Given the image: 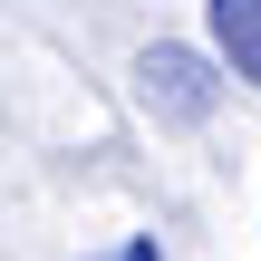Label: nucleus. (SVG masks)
Returning <instances> with one entry per match:
<instances>
[{
	"mask_svg": "<svg viewBox=\"0 0 261 261\" xmlns=\"http://www.w3.org/2000/svg\"><path fill=\"white\" fill-rule=\"evenodd\" d=\"M136 97H145V116H165V126H203L213 116V97H223V77H213V58H194V48H145L136 58Z\"/></svg>",
	"mask_w": 261,
	"mask_h": 261,
	"instance_id": "f257e3e1",
	"label": "nucleus"
},
{
	"mask_svg": "<svg viewBox=\"0 0 261 261\" xmlns=\"http://www.w3.org/2000/svg\"><path fill=\"white\" fill-rule=\"evenodd\" d=\"M203 29H213V58L242 87H261V0H203Z\"/></svg>",
	"mask_w": 261,
	"mask_h": 261,
	"instance_id": "f03ea898",
	"label": "nucleus"
},
{
	"mask_svg": "<svg viewBox=\"0 0 261 261\" xmlns=\"http://www.w3.org/2000/svg\"><path fill=\"white\" fill-rule=\"evenodd\" d=\"M107 261H165V252H155V232H136V242H116Z\"/></svg>",
	"mask_w": 261,
	"mask_h": 261,
	"instance_id": "7ed1b4c3",
	"label": "nucleus"
}]
</instances>
